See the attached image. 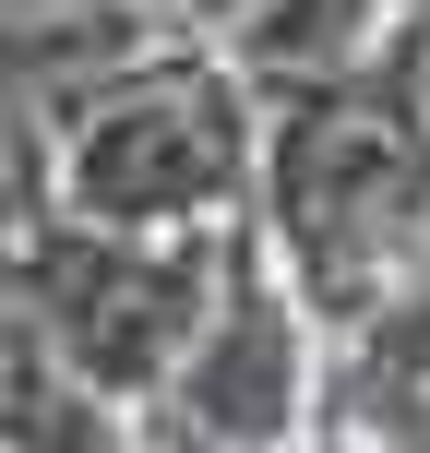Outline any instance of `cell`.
Returning <instances> with one entry per match:
<instances>
[{
	"label": "cell",
	"mask_w": 430,
	"mask_h": 453,
	"mask_svg": "<svg viewBox=\"0 0 430 453\" xmlns=\"http://www.w3.org/2000/svg\"><path fill=\"white\" fill-rule=\"evenodd\" d=\"M263 108L215 60H120L60 108V203L96 226H204L239 203Z\"/></svg>",
	"instance_id": "2"
},
{
	"label": "cell",
	"mask_w": 430,
	"mask_h": 453,
	"mask_svg": "<svg viewBox=\"0 0 430 453\" xmlns=\"http://www.w3.org/2000/svg\"><path fill=\"white\" fill-rule=\"evenodd\" d=\"M347 346H359V394H430V215L395 250L383 298L347 322Z\"/></svg>",
	"instance_id": "5"
},
{
	"label": "cell",
	"mask_w": 430,
	"mask_h": 453,
	"mask_svg": "<svg viewBox=\"0 0 430 453\" xmlns=\"http://www.w3.org/2000/svg\"><path fill=\"white\" fill-rule=\"evenodd\" d=\"M263 203H275L263 226H275V250H287V287L347 334V322L383 298V274H395V250L418 239V215H430V143L359 72L287 84V108H275V132H263Z\"/></svg>",
	"instance_id": "1"
},
{
	"label": "cell",
	"mask_w": 430,
	"mask_h": 453,
	"mask_svg": "<svg viewBox=\"0 0 430 453\" xmlns=\"http://www.w3.org/2000/svg\"><path fill=\"white\" fill-rule=\"evenodd\" d=\"M299 298L275 287L263 239L227 226V263H215V298L192 322V346L168 358V441L180 453H275L299 430Z\"/></svg>",
	"instance_id": "4"
},
{
	"label": "cell",
	"mask_w": 430,
	"mask_h": 453,
	"mask_svg": "<svg viewBox=\"0 0 430 453\" xmlns=\"http://www.w3.org/2000/svg\"><path fill=\"white\" fill-rule=\"evenodd\" d=\"M48 203H60V108H48V84L0 72V250L48 226Z\"/></svg>",
	"instance_id": "6"
},
{
	"label": "cell",
	"mask_w": 430,
	"mask_h": 453,
	"mask_svg": "<svg viewBox=\"0 0 430 453\" xmlns=\"http://www.w3.org/2000/svg\"><path fill=\"white\" fill-rule=\"evenodd\" d=\"M215 263H227V226L192 239V226H24L12 239V274H24V311H36L48 358L72 370L84 394L132 406V394L168 382V358L192 346L215 298Z\"/></svg>",
	"instance_id": "3"
}]
</instances>
